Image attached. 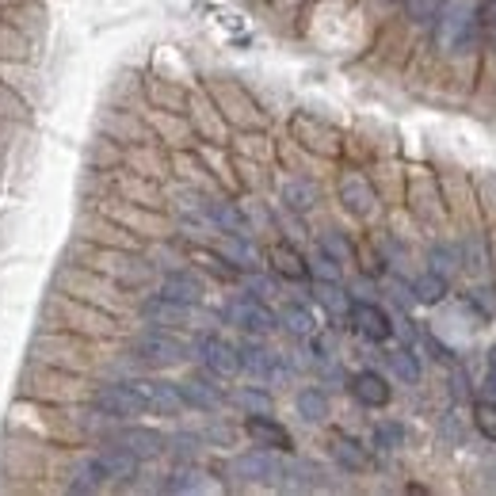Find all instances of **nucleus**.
Listing matches in <instances>:
<instances>
[{"mask_svg":"<svg viewBox=\"0 0 496 496\" xmlns=\"http://www.w3.org/2000/svg\"><path fill=\"white\" fill-rule=\"evenodd\" d=\"M92 408L107 420H134L146 413V397L134 382H107L92 393Z\"/></svg>","mask_w":496,"mask_h":496,"instance_id":"obj_1","label":"nucleus"},{"mask_svg":"<svg viewBox=\"0 0 496 496\" xmlns=\"http://www.w3.org/2000/svg\"><path fill=\"white\" fill-rule=\"evenodd\" d=\"M477 42V16L470 4H455L439 20V46L450 54H470Z\"/></svg>","mask_w":496,"mask_h":496,"instance_id":"obj_2","label":"nucleus"},{"mask_svg":"<svg viewBox=\"0 0 496 496\" xmlns=\"http://www.w3.org/2000/svg\"><path fill=\"white\" fill-rule=\"evenodd\" d=\"M134 356L149 366H176V363L188 359V344L168 329H149L134 340Z\"/></svg>","mask_w":496,"mask_h":496,"instance_id":"obj_3","label":"nucleus"},{"mask_svg":"<svg viewBox=\"0 0 496 496\" xmlns=\"http://www.w3.org/2000/svg\"><path fill=\"white\" fill-rule=\"evenodd\" d=\"M225 321L245 329L248 336H267L279 324V317L264 306V298H252V294H240L233 302H225Z\"/></svg>","mask_w":496,"mask_h":496,"instance_id":"obj_4","label":"nucleus"},{"mask_svg":"<svg viewBox=\"0 0 496 496\" xmlns=\"http://www.w3.org/2000/svg\"><path fill=\"white\" fill-rule=\"evenodd\" d=\"M195 359L203 363V371L214 374V378H233L240 371L237 348L230 344V340H222V336H198L195 340Z\"/></svg>","mask_w":496,"mask_h":496,"instance_id":"obj_5","label":"nucleus"},{"mask_svg":"<svg viewBox=\"0 0 496 496\" xmlns=\"http://www.w3.org/2000/svg\"><path fill=\"white\" fill-rule=\"evenodd\" d=\"M282 470H287V462L275 458V450H248V455H237L230 462V474L240 477V481H260V485H275V481H282Z\"/></svg>","mask_w":496,"mask_h":496,"instance_id":"obj_6","label":"nucleus"},{"mask_svg":"<svg viewBox=\"0 0 496 496\" xmlns=\"http://www.w3.org/2000/svg\"><path fill=\"white\" fill-rule=\"evenodd\" d=\"M176 386H180L183 405L198 408V413H218V408L225 405V393H222V386L214 382V374H191V378L176 382Z\"/></svg>","mask_w":496,"mask_h":496,"instance_id":"obj_7","label":"nucleus"},{"mask_svg":"<svg viewBox=\"0 0 496 496\" xmlns=\"http://www.w3.org/2000/svg\"><path fill=\"white\" fill-rule=\"evenodd\" d=\"M111 443H119L122 450H130L138 462H153V458H161L164 450H168V439L161 432H153V428H122V432L111 435Z\"/></svg>","mask_w":496,"mask_h":496,"instance_id":"obj_8","label":"nucleus"},{"mask_svg":"<svg viewBox=\"0 0 496 496\" xmlns=\"http://www.w3.org/2000/svg\"><path fill=\"white\" fill-rule=\"evenodd\" d=\"M134 386L141 390V397H146V408H153V413H161V416H180V408H188V405H183V397H180L176 382L141 378V382H134Z\"/></svg>","mask_w":496,"mask_h":496,"instance_id":"obj_9","label":"nucleus"},{"mask_svg":"<svg viewBox=\"0 0 496 496\" xmlns=\"http://www.w3.org/2000/svg\"><path fill=\"white\" fill-rule=\"evenodd\" d=\"M348 317H351V324H356V332H359L363 340H371V344H382V340L393 336L390 317L382 314L374 302H351V306H348Z\"/></svg>","mask_w":496,"mask_h":496,"instance_id":"obj_10","label":"nucleus"},{"mask_svg":"<svg viewBox=\"0 0 496 496\" xmlns=\"http://www.w3.org/2000/svg\"><path fill=\"white\" fill-rule=\"evenodd\" d=\"M237 356H240V371H248L252 378H264V382H272L279 374V356L272 348H264L256 336L245 340V344L237 348Z\"/></svg>","mask_w":496,"mask_h":496,"instance_id":"obj_11","label":"nucleus"},{"mask_svg":"<svg viewBox=\"0 0 496 496\" xmlns=\"http://www.w3.org/2000/svg\"><path fill=\"white\" fill-rule=\"evenodd\" d=\"M141 314H146L149 324H157V329H176V324H191L195 321V306H183V302H172V298H149L146 306H141Z\"/></svg>","mask_w":496,"mask_h":496,"instance_id":"obj_12","label":"nucleus"},{"mask_svg":"<svg viewBox=\"0 0 496 496\" xmlns=\"http://www.w3.org/2000/svg\"><path fill=\"white\" fill-rule=\"evenodd\" d=\"M245 432H248V439L256 447H267V450H290V432L282 428V424H275L272 420V413H256V416H248L245 420Z\"/></svg>","mask_w":496,"mask_h":496,"instance_id":"obj_13","label":"nucleus"},{"mask_svg":"<svg viewBox=\"0 0 496 496\" xmlns=\"http://www.w3.org/2000/svg\"><path fill=\"white\" fill-rule=\"evenodd\" d=\"M161 298H172V302H183V306H198L203 302V279L191 272H168L161 282Z\"/></svg>","mask_w":496,"mask_h":496,"instance_id":"obj_14","label":"nucleus"},{"mask_svg":"<svg viewBox=\"0 0 496 496\" xmlns=\"http://www.w3.org/2000/svg\"><path fill=\"white\" fill-rule=\"evenodd\" d=\"M96 458H99V466H104V474H107V481H126V477H134L138 474V458L130 455V450H122L119 443H104V450H96Z\"/></svg>","mask_w":496,"mask_h":496,"instance_id":"obj_15","label":"nucleus"},{"mask_svg":"<svg viewBox=\"0 0 496 496\" xmlns=\"http://www.w3.org/2000/svg\"><path fill=\"white\" fill-rule=\"evenodd\" d=\"M351 393H356V401L366 405V408H382L390 401V386L378 371H359L356 378H351Z\"/></svg>","mask_w":496,"mask_h":496,"instance_id":"obj_16","label":"nucleus"},{"mask_svg":"<svg viewBox=\"0 0 496 496\" xmlns=\"http://www.w3.org/2000/svg\"><path fill=\"white\" fill-rule=\"evenodd\" d=\"M104 485H107V474H104V466H99V458L96 455L80 458L77 470H73V489L77 492H96V489H104Z\"/></svg>","mask_w":496,"mask_h":496,"instance_id":"obj_17","label":"nucleus"},{"mask_svg":"<svg viewBox=\"0 0 496 496\" xmlns=\"http://www.w3.org/2000/svg\"><path fill=\"white\" fill-rule=\"evenodd\" d=\"M272 267H275L282 279H306V275H309L306 260L298 256L290 245H275V248H272Z\"/></svg>","mask_w":496,"mask_h":496,"instance_id":"obj_18","label":"nucleus"},{"mask_svg":"<svg viewBox=\"0 0 496 496\" xmlns=\"http://www.w3.org/2000/svg\"><path fill=\"white\" fill-rule=\"evenodd\" d=\"M298 413H302V420H309V424H321L329 416V397H324L317 386H306L298 393Z\"/></svg>","mask_w":496,"mask_h":496,"instance_id":"obj_19","label":"nucleus"},{"mask_svg":"<svg viewBox=\"0 0 496 496\" xmlns=\"http://www.w3.org/2000/svg\"><path fill=\"white\" fill-rule=\"evenodd\" d=\"M332 458L344 466V470H363V466H366V450L356 443V439L336 435V439H332Z\"/></svg>","mask_w":496,"mask_h":496,"instance_id":"obj_20","label":"nucleus"},{"mask_svg":"<svg viewBox=\"0 0 496 496\" xmlns=\"http://www.w3.org/2000/svg\"><path fill=\"white\" fill-rule=\"evenodd\" d=\"M340 195H344L348 210H356V214H371V206H374V191L366 188V183H363L359 176H356V180H344Z\"/></svg>","mask_w":496,"mask_h":496,"instance_id":"obj_21","label":"nucleus"},{"mask_svg":"<svg viewBox=\"0 0 496 496\" xmlns=\"http://www.w3.org/2000/svg\"><path fill=\"white\" fill-rule=\"evenodd\" d=\"M413 290H416V302L432 306V302H439V298L447 294V275H439V272H424V275L413 282Z\"/></svg>","mask_w":496,"mask_h":496,"instance_id":"obj_22","label":"nucleus"},{"mask_svg":"<svg viewBox=\"0 0 496 496\" xmlns=\"http://www.w3.org/2000/svg\"><path fill=\"white\" fill-rule=\"evenodd\" d=\"M233 405H237V408H245V416L272 413V393H264V390H256V386H248V390H237V393H233Z\"/></svg>","mask_w":496,"mask_h":496,"instance_id":"obj_23","label":"nucleus"},{"mask_svg":"<svg viewBox=\"0 0 496 496\" xmlns=\"http://www.w3.org/2000/svg\"><path fill=\"white\" fill-rule=\"evenodd\" d=\"M279 321H282V329H287L290 336H298V340L314 336V317H309V309H302V306H287Z\"/></svg>","mask_w":496,"mask_h":496,"instance_id":"obj_24","label":"nucleus"},{"mask_svg":"<svg viewBox=\"0 0 496 496\" xmlns=\"http://www.w3.org/2000/svg\"><path fill=\"white\" fill-rule=\"evenodd\" d=\"M206 474H198V470H176L172 477L164 481V489L168 492H206L210 489V481H203Z\"/></svg>","mask_w":496,"mask_h":496,"instance_id":"obj_25","label":"nucleus"},{"mask_svg":"<svg viewBox=\"0 0 496 496\" xmlns=\"http://www.w3.org/2000/svg\"><path fill=\"white\" fill-rule=\"evenodd\" d=\"M317 302L329 309V314H348V306H351V298L336 287V282H317Z\"/></svg>","mask_w":496,"mask_h":496,"instance_id":"obj_26","label":"nucleus"},{"mask_svg":"<svg viewBox=\"0 0 496 496\" xmlns=\"http://www.w3.org/2000/svg\"><path fill=\"white\" fill-rule=\"evenodd\" d=\"M168 450H172L176 458L191 462V458L198 455V450H203V435H195V432H180V435L168 439Z\"/></svg>","mask_w":496,"mask_h":496,"instance_id":"obj_27","label":"nucleus"},{"mask_svg":"<svg viewBox=\"0 0 496 496\" xmlns=\"http://www.w3.org/2000/svg\"><path fill=\"white\" fill-rule=\"evenodd\" d=\"M390 366L397 371V378H405V382H416L420 378V366H416V356L408 348H397L390 351Z\"/></svg>","mask_w":496,"mask_h":496,"instance_id":"obj_28","label":"nucleus"},{"mask_svg":"<svg viewBox=\"0 0 496 496\" xmlns=\"http://www.w3.org/2000/svg\"><path fill=\"white\" fill-rule=\"evenodd\" d=\"M206 214H210V218H214V222L222 225V230H225V233H248V230H245V218H240V214H237V210H233V206H225V203H218V206H210V210H206Z\"/></svg>","mask_w":496,"mask_h":496,"instance_id":"obj_29","label":"nucleus"},{"mask_svg":"<svg viewBox=\"0 0 496 496\" xmlns=\"http://www.w3.org/2000/svg\"><path fill=\"white\" fill-rule=\"evenodd\" d=\"M405 4H408V16H413L416 23H432L439 12H443L447 0H405Z\"/></svg>","mask_w":496,"mask_h":496,"instance_id":"obj_30","label":"nucleus"},{"mask_svg":"<svg viewBox=\"0 0 496 496\" xmlns=\"http://www.w3.org/2000/svg\"><path fill=\"white\" fill-rule=\"evenodd\" d=\"M287 206H294V210H309L314 206V198H317V191L309 188V183H287Z\"/></svg>","mask_w":496,"mask_h":496,"instance_id":"obj_31","label":"nucleus"},{"mask_svg":"<svg viewBox=\"0 0 496 496\" xmlns=\"http://www.w3.org/2000/svg\"><path fill=\"white\" fill-rule=\"evenodd\" d=\"M474 416H477V428H481V435H485V439H492V443H496V405L481 401V405L474 408Z\"/></svg>","mask_w":496,"mask_h":496,"instance_id":"obj_32","label":"nucleus"},{"mask_svg":"<svg viewBox=\"0 0 496 496\" xmlns=\"http://www.w3.org/2000/svg\"><path fill=\"white\" fill-rule=\"evenodd\" d=\"M321 252H329L336 264H348L351 260V248L344 245V240H340V233H324L321 237Z\"/></svg>","mask_w":496,"mask_h":496,"instance_id":"obj_33","label":"nucleus"},{"mask_svg":"<svg viewBox=\"0 0 496 496\" xmlns=\"http://www.w3.org/2000/svg\"><path fill=\"white\" fill-rule=\"evenodd\" d=\"M401 439H405L401 424H378V432H374V443H378V447L393 450V447H401Z\"/></svg>","mask_w":496,"mask_h":496,"instance_id":"obj_34","label":"nucleus"},{"mask_svg":"<svg viewBox=\"0 0 496 496\" xmlns=\"http://www.w3.org/2000/svg\"><path fill=\"white\" fill-rule=\"evenodd\" d=\"M314 275L321 282H340V264L329 256V252H321V256L314 260Z\"/></svg>","mask_w":496,"mask_h":496,"instance_id":"obj_35","label":"nucleus"},{"mask_svg":"<svg viewBox=\"0 0 496 496\" xmlns=\"http://www.w3.org/2000/svg\"><path fill=\"white\" fill-rule=\"evenodd\" d=\"M481 23H485V35H489L492 50H496V0H485V4H481Z\"/></svg>","mask_w":496,"mask_h":496,"instance_id":"obj_36","label":"nucleus"},{"mask_svg":"<svg viewBox=\"0 0 496 496\" xmlns=\"http://www.w3.org/2000/svg\"><path fill=\"white\" fill-rule=\"evenodd\" d=\"M245 287H248L252 298H267V294H275L272 279H260V275H248V279H245Z\"/></svg>","mask_w":496,"mask_h":496,"instance_id":"obj_37","label":"nucleus"},{"mask_svg":"<svg viewBox=\"0 0 496 496\" xmlns=\"http://www.w3.org/2000/svg\"><path fill=\"white\" fill-rule=\"evenodd\" d=\"M203 439H210V443H218V447H230L233 443V428H222V424H218V428H210Z\"/></svg>","mask_w":496,"mask_h":496,"instance_id":"obj_38","label":"nucleus"}]
</instances>
